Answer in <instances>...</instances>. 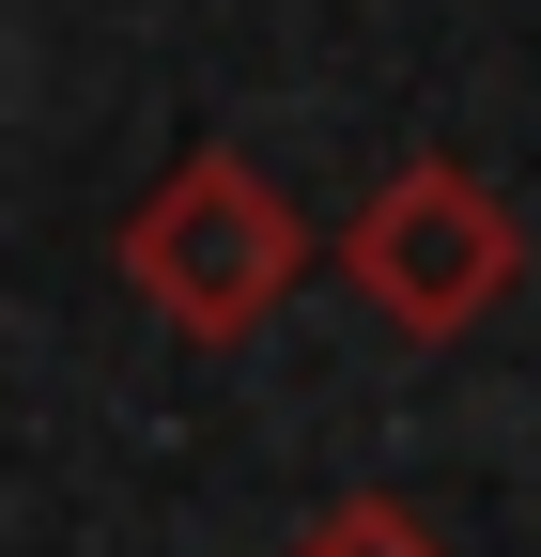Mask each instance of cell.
Returning a JSON list of instances; mask_svg holds the SVG:
<instances>
[{
	"label": "cell",
	"instance_id": "cell-3",
	"mask_svg": "<svg viewBox=\"0 0 541 557\" xmlns=\"http://www.w3.org/2000/svg\"><path fill=\"white\" fill-rule=\"evenodd\" d=\"M294 557H449V542L418 527V496H341V511H325Z\"/></svg>",
	"mask_w": 541,
	"mask_h": 557
},
{
	"label": "cell",
	"instance_id": "cell-1",
	"mask_svg": "<svg viewBox=\"0 0 541 557\" xmlns=\"http://www.w3.org/2000/svg\"><path fill=\"white\" fill-rule=\"evenodd\" d=\"M124 278H140V310L186 325V341H248L263 310L310 278V218L279 201V171H248L232 139H201L140 186V218H124Z\"/></svg>",
	"mask_w": 541,
	"mask_h": 557
},
{
	"label": "cell",
	"instance_id": "cell-2",
	"mask_svg": "<svg viewBox=\"0 0 541 557\" xmlns=\"http://www.w3.org/2000/svg\"><path fill=\"white\" fill-rule=\"evenodd\" d=\"M341 278H356L402 341H464L480 310H511V278H526V218H511V201L464 171V156H402V171L356 201Z\"/></svg>",
	"mask_w": 541,
	"mask_h": 557
}]
</instances>
